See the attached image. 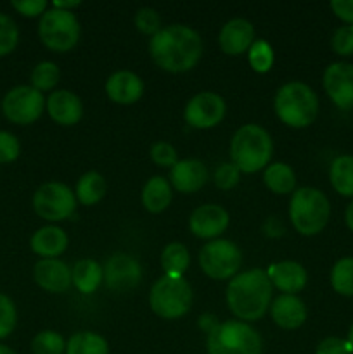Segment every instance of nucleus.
<instances>
[{
  "instance_id": "f257e3e1",
  "label": "nucleus",
  "mask_w": 353,
  "mask_h": 354,
  "mask_svg": "<svg viewBox=\"0 0 353 354\" xmlns=\"http://www.w3.org/2000/svg\"><path fill=\"white\" fill-rule=\"evenodd\" d=\"M203 38L187 24H170L161 28L149 41L152 61L168 73H187L203 55Z\"/></svg>"
},
{
  "instance_id": "f03ea898",
  "label": "nucleus",
  "mask_w": 353,
  "mask_h": 354,
  "mask_svg": "<svg viewBox=\"0 0 353 354\" xmlns=\"http://www.w3.org/2000/svg\"><path fill=\"white\" fill-rule=\"evenodd\" d=\"M273 286L265 270L251 268L230 279L225 292L228 310L237 320L256 322L270 310Z\"/></svg>"
},
{
  "instance_id": "7ed1b4c3",
  "label": "nucleus",
  "mask_w": 353,
  "mask_h": 354,
  "mask_svg": "<svg viewBox=\"0 0 353 354\" xmlns=\"http://www.w3.org/2000/svg\"><path fill=\"white\" fill-rule=\"evenodd\" d=\"M273 142L269 131L255 123L244 124L230 140V159L241 173L253 175L272 161Z\"/></svg>"
},
{
  "instance_id": "20e7f679",
  "label": "nucleus",
  "mask_w": 353,
  "mask_h": 354,
  "mask_svg": "<svg viewBox=\"0 0 353 354\" xmlns=\"http://www.w3.org/2000/svg\"><path fill=\"white\" fill-rule=\"evenodd\" d=\"M273 109L287 127L307 128L318 116V97L307 83L289 82L277 90Z\"/></svg>"
},
{
  "instance_id": "39448f33",
  "label": "nucleus",
  "mask_w": 353,
  "mask_h": 354,
  "mask_svg": "<svg viewBox=\"0 0 353 354\" xmlns=\"http://www.w3.org/2000/svg\"><path fill=\"white\" fill-rule=\"evenodd\" d=\"M331 218V203L322 190L301 187L291 196L289 220L294 230L305 237L320 234Z\"/></svg>"
},
{
  "instance_id": "423d86ee",
  "label": "nucleus",
  "mask_w": 353,
  "mask_h": 354,
  "mask_svg": "<svg viewBox=\"0 0 353 354\" xmlns=\"http://www.w3.org/2000/svg\"><path fill=\"white\" fill-rule=\"evenodd\" d=\"M194 294L185 279L165 277L156 280L149 290V306L152 313L163 320H176L185 317L192 308Z\"/></svg>"
},
{
  "instance_id": "0eeeda50",
  "label": "nucleus",
  "mask_w": 353,
  "mask_h": 354,
  "mask_svg": "<svg viewBox=\"0 0 353 354\" xmlns=\"http://www.w3.org/2000/svg\"><path fill=\"white\" fill-rule=\"evenodd\" d=\"M208 354H262V337L246 322L227 320L208 334Z\"/></svg>"
},
{
  "instance_id": "6e6552de",
  "label": "nucleus",
  "mask_w": 353,
  "mask_h": 354,
  "mask_svg": "<svg viewBox=\"0 0 353 354\" xmlns=\"http://www.w3.org/2000/svg\"><path fill=\"white\" fill-rule=\"evenodd\" d=\"M82 35L78 17L69 10L51 7L38 23V37L42 44L54 52H68L76 47Z\"/></svg>"
},
{
  "instance_id": "1a4fd4ad",
  "label": "nucleus",
  "mask_w": 353,
  "mask_h": 354,
  "mask_svg": "<svg viewBox=\"0 0 353 354\" xmlns=\"http://www.w3.org/2000/svg\"><path fill=\"white\" fill-rule=\"evenodd\" d=\"M242 252L227 239H215L199 251V266L204 275L213 280H230L239 273Z\"/></svg>"
},
{
  "instance_id": "9d476101",
  "label": "nucleus",
  "mask_w": 353,
  "mask_h": 354,
  "mask_svg": "<svg viewBox=\"0 0 353 354\" xmlns=\"http://www.w3.org/2000/svg\"><path fill=\"white\" fill-rule=\"evenodd\" d=\"M75 192L61 182H47L33 194V209L42 220L62 221L76 209Z\"/></svg>"
},
{
  "instance_id": "9b49d317",
  "label": "nucleus",
  "mask_w": 353,
  "mask_h": 354,
  "mask_svg": "<svg viewBox=\"0 0 353 354\" xmlns=\"http://www.w3.org/2000/svg\"><path fill=\"white\" fill-rule=\"evenodd\" d=\"M45 109L44 93L31 85L14 86L2 100V113L10 123L31 124L42 116Z\"/></svg>"
},
{
  "instance_id": "f8f14e48",
  "label": "nucleus",
  "mask_w": 353,
  "mask_h": 354,
  "mask_svg": "<svg viewBox=\"0 0 353 354\" xmlns=\"http://www.w3.org/2000/svg\"><path fill=\"white\" fill-rule=\"evenodd\" d=\"M225 111L227 106L221 95L215 92H201L187 102L183 120L189 127L197 130H210L224 120Z\"/></svg>"
},
{
  "instance_id": "ddd939ff",
  "label": "nucleus",
  "mask_w": 353,
  "mask_h": 354,
  "mask_svg": "<svg viewBox=\"0 0 353 354\" xmlns=\"http://www.w3.org/2000/svg\"><path fill=\"white\" fill-rule=\"evenodd\" d=\"M322 85L338 109H353V64L345 61L329 64L322 75Z\"/></svg>"
},
{
  "instance_id": "4468645a",
  "label": "nucleus",
  "mask_w": 353,
  "mask_h": 354,
  "mask_svg": "<svg viewBox=\"0 0 353 354\" xmlns=\"http://www.w3.org/2000/svg\"><path fill=\"white\" fill-rule=\"evenodd\" d=\"M142 280V268L134 256L127 252H116L104 266V282L107 289L114 292H128L135 289Z\"/></svg>"
},
{
  "instance_id": "2eb2a0df",
  "label": "nucleus",
  "mask_w": 353,
  "mask_h": 354,
  "mask_svg": "<svg viewBox=\"0 0 353 354\" xmlns=\"http://www.w3.org/2000/svg\"><path fill=\"white\" fill-rule=\"evenodd\" d=\"M228 223H230V216L227 209L218 204H203L196 207L189 216L190 232L197 239H204V241L220 239V235L228 228Z\"/></svg>"
},
{
  "instance_id": "dca6fc26",
  "label": "nucleus",
  "mask_w": 353,
  "mask_h": 354,
  "mask_svg": "<svg viewBox=\"0 0 353 354\" xmlns=\"http://www.w3.org/2000/svg\"><path fill=\"white\" fill-rule=\"evenodd\" d=\"M255 40V26L242 17L227 21L218 33V45L227 55L244 54Z\"/></svg>"
},
{
  "instance_id": "f3484780",
  "label": "nucleus",
  "mask_w": 353,
  "mask_h": 354,
  "mask_svg": "<svg viewBox=\"0 0 353 354\" xmlns=\"http://www.w3.org/2000/svg\"><path fill=\"white\" fill-rule=\"evenodd\" d=\"M208 182V169L199 159H179L170 168V185L180 194H194Z\"/></svg>"
},
{
  "instance_id": "a211bd4d",
  "label": "nucleus",
  "mask_w": 353,
  "mask_h": 354,
  "mask_svg": "<svg viewBox=\"0 0 353 354\" xmlns=\"http://www.w3.org/2000/svg\"><path fill=\"white\" fill-rule=\"evenodd\" d=\"M33 279L38 287L52 294H62L73 286L71 268L61 259H40L33 268Z\"/></svg>"
},
{
  "instance_id": "6ab92c4d",
  "label": "nucleus",
  "mask_w": 353,
  "mask_h": 354,
  "mask_svg": "<svg viewBox=\"0 0 353 354\" xmlns=\"http://www.w3.org/2000/svg\"><path fill=\"white\" fill-rule=\"evenodd\" d=\"M45 107L51 120L61 127H73L83 116L82 100L69 90H54L45 100Z\"/></svg>"
},
{
  "instance_id": "aec40b11",
  "label": "nucleus",
  "mask_w": 353,
  "mask_h": 354,
  "mask_svg": "<svg viewBox=\"0 0 353 354\" xmlns=\"http://www.w3.org/2000/svg\"><path fill=\"white\" fill-rule=\"evenodd\" d=\"M106 93L113 102L130 106L144 95V82L134 71L120 69L106 80Z\"/></svg>"
},
{
  "instance_id": "412c9836",
  "label": "nucleus",
  "mask_w": 353,
  "mask_h": 354,
  "mask_svg": "<svg viewBox=\"0 0 353 354\" xmlns=\"http://www.w3.org/2000/svg\"><path fill=\"white\" fill-rule=\"evenodd\" d=\"M307 306L293 294H280L270 304V317L277 327L284 330H296L307 322Z\"/></svg>"
},
{
  "instance_id": "4be33fe9",
  "label": "nucleus",
  "mask_w": 353,
  "mask_h": 354,
  "mask_svg": "<svg viewBox=\"0 0 353 354\" xmlns=\"http://www.w3.org/2000/svg\"><path fill=\"white\" fill-rule=\"evenodd\" d=\"M266 275L277 290H280L282 294H293V296H296L300 290L305 289L308 280L307 270L293 259L270 265V268L266 270Z\"/></svg>"
},
{
  "instance_id": "5701e85b",
  "label": "nucleus",
  "mask_w": 353,
  "mask_h": 354,
  "mask_svg": "<svg viewBox=\"0 0 353 354\" xmlns=\"http://www.w3.org/2000/svg\"><path fill=\"white\" fill-rule=\"evenodd\" d=\"M68 235L61 227L47 225L42 227L31 235V251L40 256L42 259H55L68 249Z\"/></svg>"
},
{
  "instance_id": "b1692460",
  "label": "nucleus",
  "mask_w": 353,
  "mask_h": 354,
  "mask_svg": "<svg viewBox=\"0 0 353 354\" xmlns=\"http://www.w3.org/2000/svg\"><path fill=\"white\" fill-rule=\"evenodd\" d=\"M172 185L163 176H152L142 189V206L152 214H159L172 204Z\"/></svg>"
},
{
  "instance_id": "393cba45",
  "label": "nucleus",
  "mask_w": 353,
  "mask_h": 354,
  "mask_svg": "<svg viewBox=\"0 0 353 354\" xmlns=\"http://www.w3.org/2000/svg\"><path fill=\"white\" fill-rule=\"evenodd\" d=\"M104 280V268L96 259H80L71 268V282L82 294H92Z\"/></svg>"
},
{
  "instance_id": "a878e982",
  "label": "nucleus",
  "mask_w": 353,
  "mask_h": 354,
  "mask_svg": "<svg viewBox=\"0 0 353 354\" xmlns=\"http://www.w3.org/2000/svg\"><path fill=\"white\" fill-rule=\"evenodd\" d=\"M263 182L270 192L286 196L296 190V175L286 162H270L263 171Z\"/></svg>"
},
{
  "instance_id": "bb28decb",
  "label": "nucleus",
  "mask_w": 353,
  "mask_h": 354,
  "mask_svg": "<svg viewBox=\"0 0 353 354\" xmlns=\"http://www.w3.org/2000/svg\"><path fill=\"white\" fill-rule=\"evenodd\" d=\"M107 192V182L100 173L97 171H87L85 175L80 176L76 182L75 196L76 201L83 206H93V204L100 203Z\"/></svg>"
},
{
  "instance_id": "cd10ccee",
  "label": "nucleus",
  "mask_w": 353,
  "mask_h": 354,
  "mask_svg": "<svg viewBox=\"0 0 353 354\" xmlns=\"http://www.w3.org/2000/svg\"><path fill=\"white\" fill-rule=\"evenodd\" d=\"M329 180L339 196L353 199V156H338L329 168Z\"/></svg>"
},
{
  "instance_id": "c85d7f7f",
  "label": "nucleus",
  "mask_w": 353,
  "mask_h": 354,
  "mask_svg": "<svg viewBox=\"0 0 353 354\" xmlns=\"http://www.w3.org/2000/svg\"><path fill=\"white\" fill-rule=\"evenodd\" d=\"M190 265L189 249L180 242H172L161 252V268L165 277L180 279Z\"/></svg>"
},
{
  "instance_id": "c756f323",
  "label": "nucleus",
  "mask_w": 353,
  "mask_h": 354,
  "mask_svg": "<svg viewBox=\"0 0 353 354\" xmlns=\"http://www.w3.org/2000/svg\"><path fill=\"white\" fill-rule=\"evenodd\" d=\"M66 354H109V344L96 332H76L66 342Z\"/></svg>"
},
{
  "instance_id": "7c9ffc66",
  "label": "nucleus",
  "mask_w": 353,
  "mask_h": 354,
  "mask_svg": "<svg viewBox=\"0 0 353 354\" xmlns=\"http://www.w3.org/2000/svg\"><path fill=\"white\" fill-rule=\"evenodd\" d=\"M331 287L336 294L353 297V256L338 259L331 270Z\"/></svg>"
},
{
  "instance_id": "2f4dec72",
  "label": "nucleus",
  "mask_w": 353,
  "mask_h": 354,
  "mask_svg": "<svg viewBox=\"0 0 353 354\" xmlns=\"http://www.w3.org/2000/svg\"><path fill=\"white\" fill-rule=\"evenodd\" d=\"M248 61L253 71L260 73V75L269 73L272 69L273 61H275L272 45L266 40H263V38H256L248 50Z\"/></svg>"
},
{
  "instance_id": "473e14b6",
  "label": "nucleus",
  "mask_w": 353,
  "mask_h": 354,
  "mask_svg": "<svg viewBox=\"0 0 353 354\" xmlns=\"http://www.w3.org/2000/svg\"><path fill=\"white\" fill-rule=\"evenodd\" d=\"M61 80V71L55 62L44 61L38 62L31 71V86L37 88L38 92H47L52 90Z\"/></svg>"
},
{
  "instance_id": "72a5a7b5",
  "label": "nucleus",
  "mask_w": 353,
  "mask_h": 354,
  "mask_svg": "<svg viewBox=\"0 0 353 354\" xmlns=\"http://www.w3.org/2000/svg\"><path fill=\"white\" fill-rule=\"evenodd\" d=\"M31 353L33 354H64L66 341L59 332L42 330L31 341Z\"/></svg>"
},
{
  "instance_id": "f704fd0d",
  "label": "nucleus",
  "mask_w": 353,
  "mask_h": 354,
  "mask_svg": "<svg viewBox=\"0 0 353 354\" xmlns=\"http://www.w3.org/2000/svg\"><path fill=\"white\" fill-rule=\"evenodd\" d=\"M19 41V30L14 19L0 12V57L10 54Z\"/></svg>"
},
{
  "instance_id": "c9c22d12",
  "label": "nucleus",
  "mask_w": 353,
  "mask_h": 354,
  "mask_svg": "<svg viewBox=\"0 0 353 354\" xmlns=\"http://www.w3.org/2000/svg\"><path fill=\"white\" fill-rule=\"evenodd\" d=\"M17 311L12 299L6 294H0V339L9 337L16 328Z\"/></svg>"
},
{
  "instance_id": "e433bc0d",
  "label": "nucleus",
  "mask_w": 353,
  "mask_h": 354,
  "mask_svg": "<svg viewBox=\"0 0 353 354\" xmlns=\"http://www.w3.org/2000/svg\"><path fill=\"white\" fill-rule=\"evenodd\" d=\"M135 26L141 33L151 35V38L161 30V16L158 14V10L151 9V7H142L135 12Z\"/></svg>"
},
{
  "instance_id": "4c0bfd02",
  "label": "nucleus",
  "mask_w": 353,
  "mask_h": 354,
  "mask_svg": "<svg viewBox=\"0 0 353 354\" xmlns=\"http://www.w3.org/2000/svg\"><path fill=\"white\" fill-rule=\"evenodd\" d=\"M331 47L341 57H350L353 55V26L343 24L334 31L331 38Z\"/></svg>"
},
{
  "instance_id": "58836bf2",
  "label": "nucleus",
  "mask_w": 353,
  "mask_h": 354,
  "mask_svg": "<svg viewBox=\"0 0 353 354\" xmlns=\"http://www.w3.org/2000/svg\"><path fill=\"white\" fill-rule=\"evenodd\" d=\"M149 154H151L152 162L161 168H173L179 162V152L168 142H156Z\"/></svg>"
},
{
  "instance_id": "ea45409f",
  "label": "nucleus",
  "mask_w": 353,
  "mask_h": 354,
  "mask_svg": "<svg viewBox=\"0 0 353 354\" xmlns=\"http://www.w3.org/2000/svg\"><path fill=\"white\" fill-rule=\"evenodd\" d=\"M241 169H239L234 162H224V165L218 166L217 171H215V185L220 190H230L237 185L239 180H241Z\"/></svg>"
},
{
  "instance_id": "a19ab883",
  "label": "nucleus",
  "mask_w": 353,
  "mask_h": 354,
  "mask_svg": "<svg viewBox=\"0 0 353 354\" xmlns=\"http://www.w3.org/2000/svg\"><path fill=\"white\" fill-rule=\"evenodd\" d=\"M21 144L10 131H0V162H12L19 158Z\"/></svg>"
},
{
  "instance_id": "79ce46f5",
  "label": "nucleus",
  "mask_w": 353,
  "mask_h": 354,
  "mask_svg": "<svg viewBox=\"0 0 353 354\" xmlns=\"http://www.w3.org/2000/svg\"><path fill=\"white\" fill-rule=\"evenodd\" d=\"M10 3L21 16L26 17H42L45 10L48 9V3L45 0H12Z\"/></svg>"
},
{
  "instance_id": "37998d69",
  "label": "nucleus",
  "mask_w": 353,
  "mask_h": 354,
  "mask_svg": "<svg viewBox=\"0 0 353 354\" xmlns=\"http://www.w3.org/2000/svg\"><path fill=\"white\" fill-rule=\"evenodd\" d=\"M315 354H352L350 344L346 339L341 337H325L318 342Z\"/></svg>"
},
{
  "instance_id": "c03bdc74",
  "label": "nucleus",
  "mask_w": 353,
  "mask_h": 354,
  "mask_svg": "<svg viewBox=\"0 0 353 354\" xmlns=\"http://www.w3.org/2000/svg\"><path fill=\"white\" fill-rule=\"evenodd\" d=\"M331 10L338 19L353 26V0H332Z\"/></svg>"
},
{
  "instance_id": "a18cd8bd",
  "label": "nucleus",
  "mask_w": 353,
  "mask_h": 354,
  "mask_svg": "<svg viewBox=\"0 0 353 354\" xmlns=\"http://www.w3.org/2000/svg\"><path fill=\"white\" fill-rule=\"evenodd\" d=\"M217 325H218V322L213 315H203V317L199 318V327L203 328L204 332H208V334H210V332L213 330Z\"/></svg>"
},
{
  "instance_id": "49530a36",
  "label": "nucleus",
  "mask_w": 353,
  "mask_h": 354,
  "mask_svg": "<svg viewBox=\"0 0 353 354\" xmlns=\"http://www.w3.org/2000/svg\"><path fill=\"white\" fill-rule=\"evenodd\" d=\"M82 6V2L80 0H75V2H54L52 3V7H55V9H61V10H69V12H73L71 9H76V7Z\"/></svg>"
},
{
  "instance_id": "de8ad7c7",
  "label": "nucleus",
  "mask_w": 353,
  "mask_h": 354,
  "mask_svg": "<svg viewBox=\"0 0 353 354\" xmlns=\"http://www.w3.org/2000/svg\"><path fill=\"white\" fill-rule=\"evenodd\" d=\"M345 223H346V227H348L350 230L353 232V199H352V203H350L348 206H346V211H345Z\"/></svg>"
},
{
  "instance_id": "09e8293b",
  "label": "nucleus",
  "mask_w": 353,
  "mask_h": 354,
  "mask_svg": "<svg viewBox=\"0 0 353 354\" xmlns=\"http://www.w3.org/2000/svg\"><path fill=\"white\" fill-rule=\"evenodd\" d=\"M346 341H348V344H350V349H352V354H353V324L350 325L348 337H346Z\"/></svg>"
},
{
  "instance_id": "8fccbe9b",
  "label": "nucleus",
  "mask_w": 353,
  "mask_h": 354,
  "mask_svg": "<svg viewBox=\"0 0 353 354\" xmlns=\"http://www.w3.org/2000/svg\"><path fill=\"white\" fill-rule=\"evenodd\" d=\"M0 354H16V351H12V349H10L9 346L0 344Z\"/></svg>"
}]
</instances>
